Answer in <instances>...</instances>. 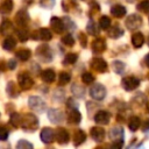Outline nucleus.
I'll return each instance as SVG.
<instances>
[{"label":"nucleus","mask_w":149,"mask_h":149,"mask_svg":"<svg viewBox=\"0 0 149 149\" xmlns=\"http://www.w3.org/2000/svg\"><path fill=\"white\" fill-rule=\"evenodd\" d=\"M38 119L36 115L28 113L22 115V121H21V128L24 129L26 132H34L38 128Z\"/></svg>","instance_id":"obj_1"},{"label":"nucleus","mask_w":149,"mask_h":149,"mask_svg":"<svg viewBox=\"0 0 149 149\" xmlns=\"http://www.w3.org/2000/svg\"><path fill=\"white\" fill-rule=\"evenodd\" d=\"M108 136L109 139L113 141V147L115 148H121L123 146V137H125V133H123V128L120 126H115L112 127L108 132Z\"/></svg>","instance_id":"obj_2"},{"label":"nucleus","mask_w":149,"mask_h":149,"mask_svg":"<svg viewBox=\"0 0 149 149\" xmlns=\"http://www.w3.org/2000/svg\"><path fill=\"white\" fill-rule=\"evenodd\" d=\"M35 54H36V57L43 63H50L52 61V51L50 47L47 44L38 45L35 50Z\"/></svg>","instance_id":"obj_3"},{"label":"nucleus","mask_w":149,"mask_h":149,"mask_svg":"<svg viewBox=\"0 0 149 149\" xmlns=\"http://www.w3.org/2000/svg\"><path fill=\"white\" fill-rule=\"evenodd\" d=\"M28 106L30 107V109H33L34 112L37 113H43L47 109V104L45 101L38 97V95H31L28 99Z\"/></svg>","instance_id":"obj_4"},{"label":"nucleus","mask_w":149,"mask_h":149,"mask_svg":"<svg viewBox=\"0 0 149 149\" xmlns=\"http://www.w3.org/2000/svg\"><path fill=\"white\" fill-rule=\"evenodd\" d=\"M17 85L20 86L21 90L27 91V90H30L33 87L34 80H33V78L30 77V74L28 72L22 71L17 74Z\"/></svg>","instance_id":"obj_5"},{"label":"nucleus","mask_w":149,"mask_h":149,"mask_svg":"<svg viewBox=\"0 0 149 149\" xmlns=\"http://www.w3.org/2000/svg\"><path fill=\"white\" fill-rule=\"evenodd\" d=\"M90 95L92 99L97 100V101H100L102 100L105 97H106V87L102 85V84H93L91 87H90Z\"/></svg>","instance_id":"obj_6"},{"label":"nucleus","mask_w":149,"mask_h":149,"mask_svg":"<svg viewBox=\"0 0 149 149\" xmlns=\"http://www.w3.org/2000/svg\"><path fill=\"white\" fill-rule=\"evenodd\" d=\"M125 24L128 30H136L142 26V17L137 14H130L126 19Z\"/></svg>","instance_id":"obj_7"},{"label":"nucleus","mask_w":149,"mask_h":149,"mask_svg":"<svg viewBox=\"0 0 149 149\" xmlns=\"http://www.w3.org/2000/svg\"><path fill=\"white\" fill-rule=\"evenodd\" d=\"M121 86L126 91H134L135 88H137L140 86V80H139V78L133 77V76L125 77L121 80Z\"/></svg>","instance_id":"obj_8"},{"label":"nucleus","mask_w":149,"mask_h":149,"mask_svg":"<svg viewBox=\"0 0 149 149\" xmlns=\"http://www.w3.org/2000/svg\"><path fill=\"white\" fill-rule=\"evenodd\" d=\"M90 65H91V68H92L94 71H97V72H106L107 69H108V65H107L106 61L102 59V58H100V57H94V58H92L91 62H90Z\"/></svg>","instance_id":"obj_9"},{"label":"nucleus","mask_w":149,"mask_h":149,"mask_svg":"<svg viewBox=\"0 0 149 149\" xmlns=\"http://www.w3.org/2000/svg\"><path fill=\"white\" fill-rule=\"evenodd\" d=\"M48 118L52 123H62L64 121V113L58 108H50L48 111Z\"/></svg>","instance_id":"obj_10"},{"label":"nucleus","mask_w":149,"mask_h":149,"mask_svg":"<svg viewBox=\"0 0 149 149\" xmlns=\"http://www.w3.org/2000/svg\"><path fill=\"white\" fill-rule=\"evenodd\" d=\"M40 137L42 140L43 143L45 144H50L55 141V130L50 127H44L42 130H41V134H40Z\"/></svg>","instance_id":"obj_11"},{"label":"nucleus","mask_w":149,"mask_h":149,"mask_svg":"<svg viewBox=\"0 0 149 149\" xmlns=\"http://www.w3.org/2000/svg\"><path fill=\"white\" fill-rule=\"evenodd\" d=\"M31 37L34 40H42V41H50L52 38V34L48 28H40L38 30H35L31 34Z\"/></svg>","instance_id":"obj_12"},{"label":"nucleus","mask_w":149,"mask_h":149,"mask_svg":"<svg viewBox=\"0 0 149 149\" xmlns=\"http://www.w3.org/2000/svg\"><path fill=\"white\" fill-rule=\"evenodd\" d=\"M55 140L57 141V143H59L62 146L63 144H68V142L70 140V135H69V133H68V130L65 128L59 127V128H57L55 130Z\"/></svg>","instance_id":"obj_13"},{"label":"nucleus","mask_w":149,"mask_h":149,"mask_svg":"<svg viewBox=\"0 0 149 149\" xmlns=\"http://www.w3.org/2000/svg\"><path fill=\"white\" fill-rule=\"evenodd\" d=\"M109 120H111V114H109V112H107L105 109L98 111L94 114V121L98 125H102V126L108 125L109 123Z\"/></svg>","instance_id":"obj_14"},{"label":"nucleus","mask_w":149,"mask_h":149,"mask_svg":"<svg viewBox=\"0 0 149 149\" xmlns=\"http://www.w3.org/2000/svg\"><path fill=\"white\" fill-rule=\"evenodd\" d=\"M29 22V14L26 9H20L15 14V23L19 27H26Z\"/></svg>","instance_id":"obj_15"},{"label":"nucleus","mask_w":149,"mask_h":149,"mask_svg":"<svg viewBox=\"0 0 149 149\" xmlns=\"http://www.w3.org/2000/svg\"><path fill=\"white\" fill-rule=\"evenodd\" d=\"M50 27L52 28V30L56 34H62L65 30L63 19H61L58 16H52L51 17V20H50Z\"/></svg>","instance_id":"obj_16"},{"label":"nucleus","mask_w":149,"mask_h":149,"mask_svg":"<svg viewBox=\"0 0 149 149\" xmlns=\"http://www.w3.org/2000/svg\"><path fill=\"white\" fill-rule=\"evenodd\" d=\"M91 48H92V51H93L94 54H97V55L102 54V52L106 50V42H105L104 38L98 37V38H95V40L92 41Z\"/></svg>","instance_id":"obj_17"},{"label":"nucleus","mask_w":149,"mask_h":149,"mask_svg":"<svg viewBox=\"0 0 149 149\" xmlns=\"http://www.w3.org/2000/svg\"><path fill=\"white\" fill-rule=\"evenodd\" d=\"M69 113H68V121L69 123H72V125H78L80 121H81V114L80 112L78 111V108H69Z\"/></svg>","instance_id":"obj_18"},{"label":"nucleus","mask_w":149,"mask_h":149,"mask_svg":"<svg viewBox=\"0 0 149 149\" xmlns=\"http://www.w3.org/2000/svg\"><path fill=\"white\" fill-rule=\"evenodd\" d=\"M90 135H91V137H92L95 142H102L104 139H105V130H104V128L95 126V127H92V128H91Z\"/></svg>","instance_id":"obj_19"},{"label":"nucleus","mask_w":149,"mask_h":149,"mask_svg":"<svg viewBox=\"0 0 149 149\" xmlns=\"http://www.w3.org/2000/svg\"><path fill=\"white\" fill-rule=\"evenodd\" d=\"M41 79L47 84H51L56 79V73L52 69H45L41 72Z\"/></svg>","instance_id":"obj_20"},{"label":"nucleus","mask_w":149,"mask_h":149,"mask_svg":"<svg viewBox=\"0 0 149 149\" xmlns=\"http://www.w3.org/2000/svg\"><path fill=\"white\" fill-rule=\"evenodd\" d=\"M72 140H73V144H74L76 147L80 146V144L84 143L85 140H86V134H85V132H84L83 129H76V130L73 132Z\"/></svg>","instance_id":"obj_21"},{"label":"nucleus","mask_w":149,"mask_h":149,"mask_svg":"<svg viewBox=\"0 0 149 149\" xmlns=\"http://www.w3.org/2000/svg\"><path fill=\"white\" fill-rule=\"evenodd\" d=\"M6 92H7L8 97H10V98H16V97H19L20 92H19L17 84H15L13 80L8 81V83H7V86H6Z\"/></svg>","instance_id":"obj_22"},{"label":"nucleus","mask_w":149,"mask_h":149,"mask_svg":"<svg viewBox=\"0 0 149 149\" xmlns=\"http://www.w3.org/2000/svg\"><path fill=\"white\" fill-rule=\"evenodd\" d=\"M126 13H127V9L122 5H114L111 7V14L114 17H122L126 15Z\"/></svg>","instance_id":"obj_23"},{"label":"nucleus","mask_w":149,"mask_h":149,"mask_svg":"<svg viewBox=\"0 0 149 149\" xmlns=\"http://www.w3.org/2000/svg\"><path fill=\"white\" fill-rule=\"evenodd\" d=\"M14 7L13 0H2V2L0 3V14L2 15H7L12 12Z\"/></svg>","instance_id":"obj_24"},{"label":"nucleus","mask_w":149,"mask_h":149,"mask_svg":"<svg viewBox=\"0 0 149 149\" xmlns=\"http://www.w3.org/2000/svg\"><path fill=\"white\" fill-rule=\"evenodd\" d=\"M16 47V40L13 36H7L2 42V48L6 51H13Z\"/></svg>","instance_id":"obj_25"},{"label":"nucleus","mask_w":149,"mask_h":149,"mask_svg":"<svg viewBox=\"0 0 149 149\" xmlns=\"http://www.w3.org/2000/svg\"><path fill=\"white\" fill-rule=\"evenodd\" d=\"M107 34H108V36H109L111 38H119V37H121V36L123 35V29L120 28V26L115 24V26H113L112 28H111V27L108 28Z\"/></svg>","instance_id":"obj_26"},{"label":"nucleus","mask_w":149,"mask_h":149,"mask_svg":"<svg viewBox=\"0 0 149 149\" xmlns=\"http://www.w3.org/2000/svg\"><path fill=\"white\" fill-rule=\"evenodd\" d=\"M132 43H133L134 48H137V49L141 48L143 45V43H144V36H143V34L140 33V31L133 34V36H132Z\"/></svg>","instance_id":"obj_27"},{"label":"nucleus","mask_w":149,"mask_h":149,"mask_svg":"<svg viewBox=\"0 0 149 149\" xmlns=\"http://www.w3.org/2000/svg\"><path fill=\"white\" fill-rule=\"evenodd\" d=\"M71 92L73 93V95L76 97V98H79V99H81V98H84L85 97V87L83 86V85H79V84H72V86H71Z\"/></svg>","instance_id":"obj_28"},{"label":"nucleus","mask_w":149,"mask_h":149,"mask_svg":"<svg viewBox=\"0 0 149 149\" xmlns=\"http://www.w3.org/2000/svg\"><path fill=\"white\" fill-rule=\"evenodd\" d=\"M14 30V26H13V23L9 21V20H3L2 21V23L0 24V33L2 34V35H8L9 33H12Z\"/></svg>","instance_id":"obj_29"},{"label":"nucleus","mask_w":149,"mask_h":149,"mask_svg":"<svg viewBox=\"0 0 149 149\" xmlns=\"http://www.w3.org/2000/svg\"><path fill=\"white\" fill-rule=\"evenodd\" d=\"M140 126H141V120H140L139 116L133 115V116L129 118V120H128V127H129V129H130L132 132L137 130V129L140 128Z\"/></svg>","instance_id":"obj_30"},{"label":"nucleus","mask_w":149,"mask_h":149,"mask_svg":"<svg viewBox=\"0 0 149 149\" xmlns=\"http://www.w3.org/2000/svg\"><path fill=\"white\" fill-rule=\"evenodd\" d=\"M15 56H16V58H17L19 61L26 62V61H28V59L30 58V56H31V51H30L29 49H20L19 51H16Z\"/></svg>","instance_id":"obj_31"},{"label":"nucleus","mask_w":149,"mask_h":149,"mask_svg":"<svg viewBox=\"0 0 149 149\" xmlns=\"http://www.w3.org/2000/svg\"><path fill=\"white\" fill-rule=\"evenodd\" d=\"M112 69H113V71H114L115 73L122 74L123 71H125V69H126V64H125L123 62H121V61H113V63H112Z\"/></svg>","instance_id":"obj_32"},{"label":"nucleus","mask_w":149,"mask_h":149,"mask_svg":"<svg viewBox=\"0 0 149 149\" xmlns=\"http://www.w3.org/2000/svg\"><path fill=\"white\" fill-rule=\"evenodd\" d=\"M86 30H87V33H88L90 35H92V36H95V35L99 34V28H98L97 23H95L92 19L88 21V23H87V26H86Z\"/></svg>","instance_id":"obj_33"},{"label":"nucleus","mask_w":149,"mask_h":149,"mask_svg":"<svg viewBox=\"0 0 149 149\" xmlns=\"http://www.w3.org/2000/svg\"><path fill=\"white\" fill-rule=\"evenodd\" d=\"M77 59H78V55L77 54L69 52V54L65 55V57L63 59V64L64 65H72V64H74L77 62Z\"/></svg>","instance_id":"obj_34"},{"label":"nucleus","mask_w":149,"mask_h":149,"mask_svg":"<svg viewBox=\"0 0 149 149\" xmlns=\"http://www.w3.org/2000/svg\"><path fill=\"white\" fill-rule=\"evenodd\" d=\"M21 121H22V115L21 114H19V113H12L10 114L9 122H10V125L13 127H15V128L21 127Z\"/></svg>","instance_id":"obj_35"},{"label":"nucleus","mask_w":149,"mask_h":149,"mask_svg":"<svg viewBox=\"0 0 149 149\" xmlns=\"http://www.w3.org/2000/svg\"><path fill=\"white\" fill-rule=\"evenodd\" d=\"M70 80H71V74H70L69 72L62 71V72L58 74V84H59V85H65V84H68Z\"/></svg>","instance_id":"obj_36"},{"label":"nucleus","mask_w":149,"mask_h":149,"mask_svg":"<svg viewBox=\"0 0 149 149\" xmlns=\"http://www.w3.org/2000/svg\"><path fill=\"white\" fill-rule=\"evenodd\" d=\"M99 27L102 30H107L111 27V19L108 16H106V15H102L100 17V20H99Z\"/></svg>","instance_id":"obj_37"},{"label":"nucleus","mask_w":149,"mask_h":149,"mask_svg":"<svg viewBox=\"0 0 149 149\" xmlns=\"http://www.w3.org/2000/svg\"><path fill=\"white\" fill-rule=\"evenodd\" d=\"M15 33H16V35L21 42H26L29 38V34L24 30V27H20V29H17Z\"/></svg>","instance_id":"obj_38"},{"label":"nucleus","mask_w":149,"mask_h":149,"mask_svg":"<svg viewBox=\"0 0 149 149\" xmlns=\"http://www.w3.org/2000/svg\"><path fill=\"white\" fill-rule=\"evenodd\" d=\"M63 22H64V27H65V29L66 30H69V31H73L74 29H76V23L70 19V17H64L63 19Z\"/></svg>","instance_id":"obj_39"},{"label":"nucleus","mask_w":149,"mask_h":149,"mask_svg":"<svg viewBox=\"0 0 149 149\" xmlns=\"http://www.w3.org/2000/svg\"><path fill=\"white\" fill-rule=\"evenodd\" d=\"M62 43L68 45V47H72L74 44V37L71 34H66L62 37Z\"/></svg>","instance_id":"obj_40"},{"label":"nucleus","mask_w":149,"mask_h":149,"mask_svg":"<svg viewBox=\"0 0 149 149\" xmlns=\"http://www.w3.org/2000/svg\"><path fill=\"white\" fill-rule=\"evenodd\" d=\"M81 80L84 84H91L94 81V76L91 72H84L81 73Z\"/></svg>","instance_id":"obj_41"},{"label":"nucleus","mask_w":149,"mask_h":149,"mask_svg":"<svg viewBox=\"0 0 149 149\" xmlns=\"http://www.w3.org/2000/svg\"><path fill=\"white\" fill-rule=\"evenodd\" d=\"M137 9L143 13H149V0H143L137 3Z\"/></svg>","instance_id":"obj_42"},{"label":"nucleus","mask_w":149,"mask_h":149,"mask_svg":"<svg viewBox=\"0 0 149 149\" xmlns=\"http://www.w3.org/2000/svg\"><path fill=\"white\" fill-rule=\"evenodd\" d=\"M34 146L30 143V142H28V141H26V140H20L17 143H16V148L17 149H31Z\"/></svg>","instance_id":"obj_43"},{"label":"nucleus","mask_w":149,"mask_h":149,"mask_svg":"<svg viewBox=\"0 0 149 149\" xmlns=\"http://www.w3.org/2000/svg\"><path fill=\"white\" fill-rule=\"evenodd\" d=\"M64 97H65L64 91H63V90H61V88H58V90H56V91H55L54 100H57L58 102H62V101L64 100Z\"/></svg>","instance_id":"obj_44"},{"label":"nucleus","mask_w":149,"mask_h":149,"mask_svg":"<svg viewBox=\"0 0 149 149\" xmlns=\"http://www.w3.org/2000/svg\"><path fill=\"white\" fill-rule=\"evenodd\" d=\"M40 5L43 8L50 9V8H52L55 6V0H40Z\"/></svg>","instance_id":"obj_45"},{"label":"nucleus","mask_w":149,"mask_h":149,"mask_svg":"<svg viewBox=\"0 0 149 149\" xmlns=\"http://www.w3.org/2000/svg\"><path fill=\"white\" fill-rule=\"evenodd\" d=\"M8 137V130L3 126H0V141H6Z\"/></svg>","instance_id":"obj_46"},{"label":"nucleus","mask_w":149,"mask_h":149,"mask_svg":"<svg viewBox=\"0 0 149 149\" xmlns=\"http://www.w3.org/2000/svg\"><path fill=\"white\" fill-rule=\"evenodd\" d=\"M65 104H66L68 108H78V104L76 102V100L73 98H68Z\"/></svg>","instance_id":"obj_47"},{"label":"nucleus","mask_w":149,"mask_h":149,"mask_svg":"<svg viewBox=\"0 0 149 149\" xmlns=\"http://www.w3.org/2000/svg\"><path fill=\"white\" fill-rule=\"evenodd\" d=\"M78 37H79L80 45H81L83 48H85L86 44H87V37H86V35H85L84 33H79V34H78Z\"/></svg>","instance_id":"obj_48"},{"label":"nucleus","mask_w":149,"mask_h":149,"mask_svg":"<svg viewBox=\"0 0 149 149\" xmlns=\"http://www.w3.org/2000/svg\"><path fill=\"white\" fill-rule=\"evenodd\" d=\"M7 66H8L9 70H14L16 68V61L15 59H9L7 62Z\"/></svg>","instance_id":"obj_49"},{"label":"nucleus","mask_w":149,"mask_h":149,"mask_svg":"<svg viewBox=\"0 0 149 149\" xmlns=\"http://www.w3.org/2000/svg\"><path fill=\"white\" fill-rule=\"evenodd\" d=\"M8 69V66H7V62H5V61H0V71H6Z\"/></svg>","instance_id":"obj_50"},{"label":"nucleus","mask_w":149,"mask_h":149,"mask_svg":"<svg viewBox=\"0 0 149 149\" xmlns=\"http://www.w3.org/2000/svg\"><path fill=\"white\" fill-rule=\"evenodd\" d=\"M142 129H143V132H148V130H149V120H147V121L144 122Z\"/></svg>","instance_id":"obj_51"},{"label":"nucleus","mask_w":149,"mask_h":149,"mask_svg":"<svg viewBox=\"0 0 149 149\" xmlns=\"http://www.w3.org/2000/svg\"><path fill=\"white\" fill-rule=\"evenodd\" d=\"M144 64L147 65V68H149V54H147V56L144 57Z\"/></svg>","instance_id":"obj_52"},{"label":"nucleus","mask_w":149,"mask_h":149,"mask_svg":"<svg viewBox=\"0 0 149 149\" xmlns=\"http://www.w3.org/2000/svg\"><path fill=\"white\" fill-rule=\"evenodd\" d=\"M127 2H129V3H132V2H134V1H136V0H126Z\"/></svg>","instance_id":"obj_53"},{"label":"nucleus","mask_w":149,"mask_h":149,"mask_svg":"<svg viewBox=\"0 0 149 149\" xmlns=\"http://www.w3.org/2000/svg\"><path fill=\"white\" fill-rule=\"evenodd\" d=\"M146 108H147V111H148V112H149V102H148V104H147V107H146Z\"/></svg>","instance_id":"obj_54"},{"label":"nucleus","mask_w":149,"mask_h":149,"mask_svg":"<svg viewBox=\"0 0 149 149\" xmlns=\"http://www.w3.org/2000/svg\"><path fill=\"white\" fill-rule=\"evenodd\" d=\"M148 45H149V37H148Z\"/></svg>","instance_id":"obj_55"}]
</instances>
